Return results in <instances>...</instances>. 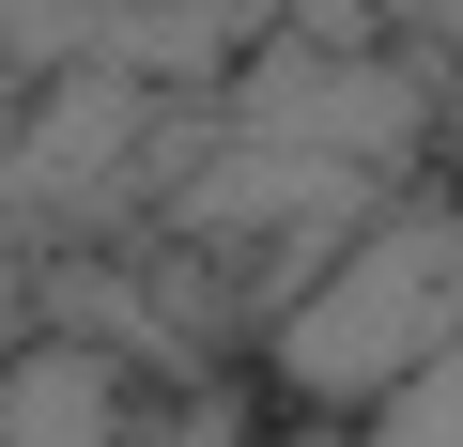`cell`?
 I'll return each mask as SVG.
<instances>
[{"mask_svg":"<svg viewBox=\"0 0 463 447\" xmlns=\"http://www.w3.org/2000/svg\"><path fill=\"white\" fill-rule=\"evenodd\" d=\"M463 355V185L448 170H417V185H386L355 232L325 247V278L263 324V370H279V401L294 416H386L402 386H432Z\"/></svg>","mask_w":463,"mask_h":447,"instance_id":"1","label":"cell"},{"mask_svg":"<svg viewBox=\"0 0 463 447\" xmlns=\"http://www.w3.org/2000/svg\"><path fill=\"white\" fill-rule=\"evenodd\" d=\"M0 447H124V370L109 355H16L0 370Z\"/></svg>","mask_w":463,"mask_h":447,"instance_id":"2","label":"cell"},{"mask_svg":"<svg viewBox=\"0 0 463 447\" xmlns=\"http://www.w3.org/2000/svg\"><path fill=\"white\" fill-rule=\"evenodd\" d=\"M355 447H463V355H448L432 386H402V401H386V416H371Z\"/></svg>","mask_w":463,"mask_h":447,"instance_id":"3","label":"cell"}]
</instances>
